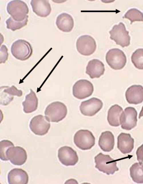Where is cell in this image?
I'll return each instance as SVG.
<instances>
[{"instance_id": "25", "label": "cell", "mask_w": 143, "mask_h": 184, "mask_svg": "<svg viewBox=\"0 0 143 184\" xmlns=\"http://www.w3.org/2000/svg\"><path fill=\"white\" fill-rule=\"evenodd\" d=\"M130 175L132 180L138 183H143V163H136L130 169Z\"/></svg>"}, {"instance_id": "14", "label": "cell", "mask_w": 143, "mask_h": 184, "mask_svg": "<svg viewBox=\"0 0 143 184\" xmlns=\"http://www.w3.org/2000/svg\"><path fill=\"white\" fill-rule=\"evenodd\" d=\"M8 160L13 164L20 166L26 161L27 155L26 151L19 146L12 147L9 148L6 153Z\"/></svg>"}, {"instance_id": "13", "label": "cell", "mask_w": 143, "mask_h": 184, "mask_svg": "<svg viewBox=\"0 0 143 184\" xmlns=\"http://www.w3.org/2000/svg\"><path fill=\"white\" fill-rule=\"evenodd\" d=\"M58 157L61 163L66 166L74 165L78 161L76 152L67 146L61 147L59 149Z\"/></svg>"}, {"instance_id": "22", "label": "cell", "mask_w": 143, "mask_h": 184, "mask_svg": "<svg viewBox=\"0 0 143 184\" xmlns=\"http://www.w3.org/2000/svg\"><path fill=\"white\" fill-rule=\"evenodd\" d=\"M29 94L25 96V100L22 102L23 111L25 113L32 112L37 108L38 99L35 92L31 89Z\"/></svg>"}, {"instance_id": "15", "label": "cell", "mask_w": 143, "mask_h": 184, "mask_svg": "<svg viewBox=\"0 0 143 184\" xmlns=\"http://www.w3.org/2000/svg\"><path fill=\"white\" fill-rule=\"evenodd\" d=\"M127 102L130 104H137L143 101V87L141 85H134L127 90L125 93Z\"/></svg>"}, {"instance_id": "26", "label": "cell", "mask_w": 143, "mask_h": 184, "mask_svg": "<svg viewBox=\"0 0 143 184\" xmlns=\"http://www.w3.org/2000/svg\"><path fill=\"white\" fill-rule=\"evenodd\" d=\"M123 18L129 20L131 24L136 21L143 22V13L136 9H131L128 11Z\"/></svg>"}, {"instance_id": "30", "label": "cell", "mask_w": 143, "mask_h": 184, "mask_svg": "<svg viewBox=\"0 0 143 184\" xmlns=\"http://www.w3.org/2000/svg\"><path fill=\"white\" fill-rule=\"evenodd\" d=\"M8 56L7 48L5 45H2L0 48V63H5L7 60Z\"/></svg>"}, {"instance_id": "19", "label": "cell", "mask_w": 143, "mask_h": 184, "mask_svg": "<svg viewBox=\"0 0 143 184\" xmlns=\"http://www.w3.org/2000/svg\"><path fill=\"white\" fill-rule=\"evenodd\" d=\"M7 179L9 184H27L29 177L27 173L24 170L14 168L9 172Z\"/></svg>"}, {"instance_id": "20", "label": "cell", "mask_w": 143, "mask_h": 184, "mask_svg": "<svg viewBox=\"0 0 143 184\" xmlns=\"http://www.w3.org/2000/svg\"><path fill=\"white\" fill-rule=\"evenodd\" d=\"M56 23L59 29L65 32L71 31L74 26V21L72 17L66 13H62L57 17Z\"/></svg>"}, {"instance_id": "21", "label": "cell", "mask_w": 143, "mask_h": 184, "mask_svg": "<svg viewBox=\"0 0 143 184\" xmlns=\"http://www.w3.org/2000/svg\"><path fill=\"white\" fill-rule=\"evenodd\" d=\"M114 137L112 133L107 131L102 132L99 139L98 145L104 151L109 152L114 148Z\"/></svg>"}, {"instance_id": "32", "label": "cell", "mask_w": 143, "mask_h": 184, "mask_svg": "<svg viewBox=\"0 0 143 184\" xmlns=\"http://www.w3.org/2000/svg\"><path fill=\"white\" fill-rule=\"evenodd\" d=\"M142 116H143V106H142V109L139 113L138 117L140 119V118Z\"/></svg>"}, {"instance_id": "23", "label": "cell", "mask_w": 143, "mask_h": 184, "mask_svg": "<svg viewBox=\"0 0 143 184\" xmlns=\"http://www.w3.org/2000/svg\"><path fill=\"white\" fill-rule=\"evenodd\" d=\"M123 111L122 107L118 104L111 106L108 110L107 118L110 125L115 127L120 126V117Z\"/></svg>"}, {"instance_id": "28", "label": "cell", "mask_w": 143, "mask_h": 184, "mask_svg": "<svg viewBox=\"0 0 143 184\" xmlns=\"http://www.w3.org/2000/svg\"><path fill=\"white\" fill-rule=\"evenodd\" d=\"M28 17V16L23 21H15L10 17L5 21L7 28L12 31L19 29L27 25Z\"/></svg>"}, {"instance_id": "16", "label": "cell", "mask_w": 143, "mask_h": 184, "mask_svg": "<svg viewBox=\"0 0 143 184\" xmlns=\"http://www.w3.org/2000/svg\"><path fill=\"white\" fill-rule=\"evenodd\" d=\"M117 148L124 154L130 153L134 147V139L129 134L121 133L117 138Z\"/></svg>"}, {"instance_id": "7", "label": "cell", "mask_w": 143, "mask_h": 184, "mask_svg": "<svg viewBox=\"0 0 143 184\" xmlns=\"http://www.w3.org/2000/svg\"><path fill=\"white\" fill-rule=\"evenodd\" d=\"M75 145L82 150L90 149L95 144V139L92 133L88 130H80L74 138Z\"/></svg>"}, {"instance_id": "10", "label": "cell", "mask_w": 143, "mask_h": 184, "mask_svg": "<svg viewBox=\"0 0 143 184\" xmlns=\"http://www.w3.org/2000/svg\"><path fill=\"white\" fill-rule=\"evenodd\" d=\"M137 112L133 107L126 108L121 113L120 122L121 128L127 130H130L136 126L137 121Z\"/></svg>"}, {"instance_id": "1", "label": "cell", "mask_w": 143, "mask_h": 184, "mask_svg": "<svg viewBox=\"0 0 143 184\" xmlns=\"http://www.w3.org/2000/svg\"><path fill=\"white\" fill-rule=\"evenodd\" d=\"M67 112V107L64 104L59 101L54 102L46 108L45 117L49 122H57L65 117Z\"/></svg>"}, {"instance_id": "31", "label": "cell", "mask_w": 143, "mask_h": 184, "mask_svg": "<svg viewBox=\"0 0 143 184\" xmlns=\"http://www.w3.org/2000/svg\"><path fill=\"white\" fill-rule=\"evenodd\" d=\"M136 155L138 161L142 163L143 162V144L138 148Z\"/></svg>"}, {"instance_id": "29", "label": "cell", "mask_w": 143, "mask_h": 184, "mask_svg": "<svg viewBox=\"0 0 143 184\" xmlns=\"http://www.w3.org/2000/svg\"><path fill=\"white\" fill-rule=\"evenodd\" d=\"M14 146L13 144L8 140H3L0 142V159L4 161L8 160L6 156V153L10 147Z\"/></svg>"}, {"instance_id": "9", "label": "cell", "mask_w": 143, "mask_h": 184, "mask_svg": "<svg viewBox=\"0 0 143 184\" xmlns=\"http://www.w3.org/2000/svg\"><path fill=\"white\" fill-rule=\"evenodd\" d=\"M73 95L76 98L83 99L91 96L94 87L92 83L86 80H80L77 81L73 87Z\"/></svg>"}, {"instance_id": "12", "label": "cell", "mask_w": 143, "mask_h": 184, "mask_svg": "<svg viewBox=\"0 0 143 184\" xmlns=\"http://www.w3.org/2000/svg\"><path fill=\"white\" fill-rule=\"evenodd\" d=\"M103 103L99 99L93 97L81 102L80 109L82 114L88 116L94 115L102 108Z\"/></svg>"}, {"instance_id": "17", "label": "cell", "mask_w": 143, "mask_h": 184, "mask_svg": "<svg viewBox=\"0 0 143 184\" xmlns=\"http://www.w3.org/2000/svg\"><path fill=\"white\" fill-rule=\"evenodd\" d=\"M105 70L104 65L100 60L94 59L88 63L86 68V73L92 79L99 78L104 74Z\"/></svg>"}, {"instance_id": "8", "label": "cell", "mask_w": 143, "mask_h": 184, "mask_svg": "<svg viewBox=\"0 0 143 184\" xmlns=\"http://www.w3.org/2000/svg\"><path fill=\"white\" fill-rule=\"evenodd\" d=\"M76 46L78 52L84 56H89L92 54L96 48V44L94 39L88 35L79 37L77 40Z\"/></svg>"}, {"instance_id": "3", "label": "cell", "mask_w": 143, "mask_h": 184, "mask_svg": "<svg viewBox=\"0 0 143 184\" xmlns=\"http://www.w3.org/2000/svg\"><path fill=\"white\" fill-rule=\"evenodd\" d=\"M96 168L108 175L113 174L119 169L116 166V162L109 155L100 153L94 157Z\"/></svg>"}, {"instance_id": "6", "label": "cell", "mask_w": 143, "mask_h": 184, "mask_svg": "<svg viewBox=\"0 0 143 184\" xmlns=\"http://www.w3.org/2000/svg\"><path fill=\"white\" fill-rule=\"evenodd\" d=\"M106 59L110 66L115 70L122 69L125 65L127 61L124 52L118 48L109 50L106 54Z\"/></svg>"}, {"instance_id": "11", "label": "cell", "mask_w": 143, "mask_h": 184, "mask_svg": "<svg viewBox=\"0 0 143 184\" xmlns=\"http://www.w3.org/2000/svg\"><path fill=\"white\" fill-rule=\"evenodd\" d=\"M50 124L42 115H39L34 117L31 119L29 127L31 131L35 134L43 136L47 134L49 129Z\"/></svg>"}, {"instance_id": "2", "label": "cell", "mask_w": 143, "mask_h": 184, "mask_svg": "<svg viewBox=\"0 0 143 184\" xmlns=\"http://www.w3.org/2000/svg\"><path fill=\"white\" fill-rule=\"evenodd\" d=\"M7 10L8 13L15 21H21L28 16L29 9L27 4L21 0H14L7 4Z\"/></svg>"}, {"instance_id": "4", "label": "cell", "mask_w": 143, "mask_h": 184, "mask_svg": "<svg viewBox=\"0 0 143 184\" xmlns=\"http://www.w3.org/2000/svg\"><path fill=\"white\" fill-rule=\"evenodd\" d=\"M11 52L16 59L21 61L25 60L31 56L33 50L30 44L23 39L16 40L12 44Z\"/></svg>"}, {"instance_id": "27", "label": "cell", "mask_w": 143, "mask_h": 184, "mask_svg": "<svg viewBox=\"0 0 143 184\" xmlns=\"http://www.w3.org/2000/svg\"><path fill=\"white\" fill-rule=\"evenodd\" d=\"M131 61L136 68L143 69V48H139L133 52L131 57Z\"/></svg>"}, {"instance_id": "24", "label": "cell", "mask_w": 143, "mask_h": 184, "mask_svg": "<svg viewBox=\"0 0 143 184\" xmlns=\"http://www.w3.org/2000/svg\"><path fill=\"white\" fill-rule=\"evenodd\" d=\"M4 89L1 93V99L3 98L4 101L2 104L3 105H7L8 104L13 98V96H16L20 97L22 95L23 92L21 90H18L14 86L11 87L8 86H4Z\"/></svg>"}, {"instance_id": "18", "label": "cell", "mask_w": 143, "mask_h": 184, "mask_svg": "<svg viewBox=\"0 0 143 184\" xmlns=\"http://www.w3.org/2000/svg\"><path fill=\"white\" fill-rule=\"evenodd\" d=\"M30 4L33 11L40 17H47L51 12V5L48 0H32Z\"/></svg>"}, {"instance_id": "5", "label": "cell", "mask_w": 143, "mask_h": 184, "mask_svg": "<svg viewBox=\"0 0 143 184\" xmlns=\"http://www.w3.org/2000/svg\"><path fill=\"white\" fill-rule=\"evenodd\" d=\"M109 33L110 38L114 40L117 44L123 48L130 44V37L129 35V31H126L123 23L120 22L118 25H114Z\"/></svg>"}]
</instances>
